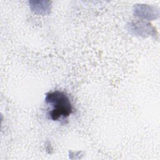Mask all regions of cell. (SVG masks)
Instances as JSON below:
<instances>
[{
  "mask_svg": "<svg viewBox=\"0 0 160 160\" xmlns=\"http://www.w3.org/2000/svg\"><path fill=\"white\" fill-rule=\"evenodd\" d=\"M45 101L52 106L49 116L53 121L66 118L72 112V106L70 99L63 92L56 91L47 93Z\"/></svg>",
  "mask_w": 160,
  "mask_h": 160,
  "instance_id": "6da1fadb",
  "label": "cell"
}]
</instances>
